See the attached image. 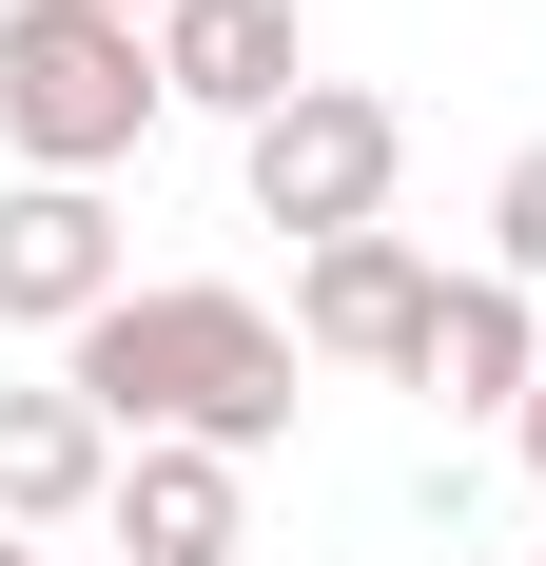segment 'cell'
Segmentation results:
<instances>
[{
    "instance_id": "cell-12",
    "label": "cell",
    "mask_w": 546,
    "mask_h": 566,
    "mask_svg": "<svg viewBox=\"0 0 546 566\" xmlns=\"http://www.w3.org/2000/svg\"><path fill=\"white\" fill-rule=\"evenodd\" d=\"M98 20H137V40H157V20H176V0H98Z\"/></svg>"
},
{
    "instance_id": "cell-11",
    "label": "cell",
    "mask_w": 546,
    "mask_h": 566,
    "mask_svg": "<svg viewBox=\"0 0 546 566\" xmlns=\"http://www.w3.org/2000/svg\"><path fill=\"white\" fill-rule=\"evenodd\" d=\"M507 450H527V489H546V391H527V430H507Z\"/></svg>"
},
{
    "instance_id": "cell-2",
    "label": "cell",
    "mask_w": 546,
    "mask_h": 566,
    "mask_svg": "<svg viewBox=\"0 0 546 566\" xmlns=\"http://www.w3.org/2000/svg\"><path fill=\"white\" fill-rule=\"evenodd\" d=\"M157 117H176V78H157L137 20H98V0H20L0 20V137H20V176H78L98 196Z\"/></svg>"
},
{
    "instance_id": "cell-4",
    "label": "cell",
    "mask_w": 546,
    "mask_h": 566,
    "mask_svg": "<svg viewBox=\"0 0 546 566\" xmlns=\"http://www.w3.org/2000/svg\"><path fill=\"white\" fill-rule=\"evenodd\" d=\"M430 313H449V274L410 254V234L293 254V352H313V371H430Z\"/></svg>"
},
{
    "instance_id": "cell-13",
    "label": "cell",
    "mask_w": 546,
    "mask_h": 566,
    "mask_svg": "<svg viewBox=\"0 0 546 566\" xmlns=\"http://www.w3.org/2000/svg\"><path fill=\"white\" fill-rule=\"evenodd\" d=\"M0 566H40V547H20V527H0Z\"/></svg>"
},
{
    "instance_id": "cell-10",
    "label": "cell",
    "mask_w": 546,
    "mask_h": 566,
    "mask_svg": "<svg viewBox=\"0 0 546 566\" xmlns=\"http://www.w3.org/2000/svg\"><path fill=\"white\" fill-rule=\"evenodd\" d=\"M489 234H507L489 274H507V293H546V137H527V157H507V196H489Z\"/></svg>"
},
{
    "instance_id": "cell-15",
    "label": "cell",
    "mask_w": 546,
    "mask_h": 566,
    "mask_svg": "<svg viewBox=\"0 0 546 566\" xmlns=\"http://www.w3.org/2000/svg\"><path fill=\"white\" fill-rule=\"evenodd\" d=\"M98 566H117V547H98Z\"/></svg>"
},
{
    "instance_id": "cell-14",
    "label": "cell",
    "mask_w": 546,
    "mask_h": 566,
    "mask_svg": "<svg viewBox=\"0 0 546 566\" xmlns=\"http://www.w3.org/2000/svg\"><path fill=\"white\" fill-rule=\"evenodd\" d=\"M0 20H20V0H0Z\"/></svg>"
},
{
    "instance_id": "cell-3",
    "label": "cell",
    "mask_w": 546,
    "mask_h": 566,
    "mask_svg": "<svg viewBox=\"0 0 546 566\" xmlns=\"http://www.w3.org/2000/svg\"><path fill=\"white\" fill-rule=\"evenodd\" d=\"M234 176H254V216L273 234H390V176H410V117L371 98V78H313V98L293 117H254V137H234Z\"/></svg>"
},
{
    "instance_id": "cell-8",
    "label": "cell",
    "mask_w": 546,
    "mask_h": 566,
    "mask_svg": "<svg viewBox=\"0 0 546 566\" xmlns=\"http://www.w3.org/2000/svg\"><path fill=\"white\" fill-rule=\"evenodd\" d=\"M117 566H234L254 547V489H234V450H117Z\"/></svg>"
},
{
    "instance_id": "cell-7",
    "label": "cell",
    "mask_w": 546,
    "mask_h": 566,
    "mask_svg": "<svg viewBox=\"0 0 546 566\" xmlns=\"http://www.w3.org/2000/svg\"><path fill=\"white\" fill-rule=\"evenodd\" d=\"M98 509H117V430L59 391V371H40V391H0V527L40 547V527H98Z\"/></svg>"
},
{
    "instance_id": "cell-5",
    "label": "cell",
    "mask_w": 546,
    "mask_h": 566,
    "mask_svg": "<svg viewBox=\"0 0 546 566\" xmlns=\"http://www.w3.org/2000/svg\"><path fill=\"white\" fill-rule=\"evenodd\" d=\"M117 293H137V274H117V216L78 196V176H20V196H0V313L78 352V333L117 313Z\"/></svg>"
},
{
    "instance_id": "cell-1",
    "label": "cell",
    "mask_w": 546,
    "mask_h": 566,
    "mask_svg": "<svg viewBox=\"0 0 546 566\" xmlns=\"http://www.w3.org/2000/svg\"><path fill=\"white\" fill-rule=\"evenodd\" d=\"M293 313H254V293H196V274H157V293H117L98 333L59 352V391L98 410L117 450H234L254 469L273 430H293Z\"/></svg>"
},
{
    "instance_id": "cell-9",
    "label": "cell",
    "mask_w": 546,
    "mask_h": 566,
    "mask_svg": "<svg viewBox=\"0 0 546 566\" xmlns=\"http://www.w3.org/2000/svg\"><path fill=\"white\" fill-rule=\"evenodd\" d=\"M410 391H449V410H507L527 430V391H546V293H507V274H449V313H430V371Z\"/></svg>"
},
{
    "instance_id": "cell-6",
    "label": "cell",
    "mask_w": 546,
    "mask_h": 566,
    "mask_svg": "<svg viewBox=\"0 0 546 566\" xmlns=\"http://www.w3.org/2000/svg\"><path fill=\"white\" fill-rule=\"evenodd\" d=\"M157 78H176L196 117H234V137L313 98V59H293V0H176V20H157Z\"/></svg>"
}]
</instances>
